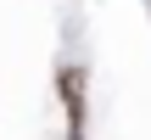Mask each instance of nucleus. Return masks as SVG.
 <instances>
[{
  "label": "nucleus",
  "instance_id": "1",
  "mask_svg": "<svg viewBox=\"0 0 151 140\" xmlns=\"http://www.w3.org/2000/svg\"><path fill=\"white\" fill-rule=\"evenodd\" d=\"M56 95L67 107V140H84V67H62L56 73Z\"/></svg>",
  "mask_w": 151,
  "mask_h": 140
}]
</instances>
